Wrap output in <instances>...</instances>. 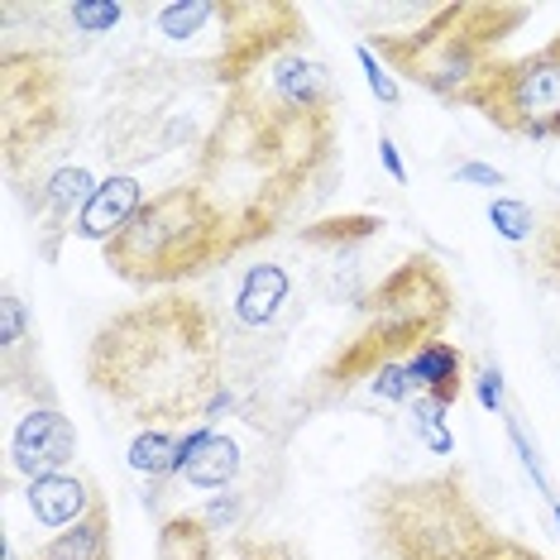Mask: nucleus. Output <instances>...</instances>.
I'll use <instances>...</instances> for the list:
<instances>
[{
    "label": "nucleus",
    "instance_id": "obj_1",
    "mask_svg": "<svg viewBox=\"0 0 560 560\" xmlns=\"http://www.w3.org/2000/svg\"><path fill=\"white\" fill-rule=\"evenodd\" d=\"M86 388L135 427L215 422L225 393V336L197 292H154L110 312L86 346Z\"/></svg>",
    "mask_w": 560,
    "mask_h": 560
},
{
    "label": "nucleus",
    "instance_id": "obj_2",
    "mask_svg": "<svg viewBox=\"0 0 560 560\" xmlns=\"http://www.w3.org/2000/svg\"><path fill=\"white\" fill-rule=\"evenodd\" d=\"M330 149L336 116H302L259 86H240L225 92L221 116L201 139L192 183L235 215L249 245H264L302 201L322 192Z\"/></svg>",
    "mask_w": 560,
    "mask_h": 560
},
{
    "label": "nucleus",
    "instance_id": "obj_3",
    "mask_svg": "<svg viewBox=\"0 0 560 560\" xmlns=\"http://www.w3.org/2000/svg\"><path fill=\"white\" fill-rule=\"evenodd\" d=\"M455 316V283L445 264L427 249L402 254L374 288L354 302V322L322 369L302 384L298 412H326L360 384H374L388 364H407L422 346L445 336Z\"/></svg>",
    "mask_w": 560,
    "mask_h": 560
},
{
    "label": "nucleus",
    "instance_id": "obj_4",
    "mask_svg": "<svg viewBox=\"0 0 560 560\" xmlns=\"http://www.w3.org/2000/svg\"><path fill=\"white\" fill-rule=\"evenodd\" d=\"M364 522L378 560H546L489 517L460 465L374 483Z\"/></svg>",
    "mask_w": 560,
    "mask_h": 560
},
{
    "label": "nucleus",
    "instance_id": "obj_5",
    "mask_svg": "<svg viewBox=\"0 0 560 560\" xmlns=\"http://www.w3.org/2000/svg\"><path fill=\"white\" fill-rule=\"evenodd\" d=\"M139 15L154 24L149 58L187 78H207L221 92L254 86V72L273 68L307 39V15L288 0H173L139 5Z\"/></svg>",
    "mask_w": 560,
    "mask_h": 560
},
{
    "label": "nucleus",
    "instance_id": "obj_6",
    "mask_svg": "<svg viewBox=\"0 0 560 560\" xmlns=\"http://www.w3.org/2000/svg\"><path fill=\"white\" fill-rule=\"evenodd\" d=\"M254 249L240 221L215 201L201 183H168L139 207L125 231L101 245L106 269L139 292H177L192 278L231 264L235 254Z\"/></svg>",
    "mask_w": 560,
    "mask_h": 560
},
{
    "label": "nucleus",
    "instance_id": "obj_7",
    "mask_svg": "<svg viewBox=\"0 0 560 560\" xmlns=\"http://www.w3.org/2000/svg\"><path fill=\"white\" fill-rule=\"evenodd\" d=\"M532 20L527 5H493V0H451L436 5L417 30L402 34H369V48L388 72L417 82L445 106H455L499 48Z\"/></svg>",
    "mask_w": 560,
    "mask_h": 560
},
{
    "label": "nucleus",
    "instance_id": "obj_8",
    "mask_svg": "<svg viewBox=\"0 0 560 560\" xmlns=\"http://www.w3.org/2000/svg\"><path fill=\"white\" fill-rule=\"evenodd\" d=\"M455 106L479 110L493 130L513 139H532V144L560 139V34L532 54L489 62Z\"/></svg>",
    "mask_w": 560,
    "mask_h": 560
},
{
    "label": "nucleus",
    "instance_id": "obj_9",
    "mask_svg": "<svg viewBox=\"0 0 560 560\" xmlns=\"http://www.w3.org/2000/svg\"><path fill=\"white\" fill-rule=\"evenodd\" d=\"M68 120V78L54 54H24L5 44L0 58V130H5V168L20 173L24 154L39 159L44 144Z\"/></svg>",
    "mask_w": 560,
    "mask_h": 560
},
{
    "label": "nucleus",
    "instance_id": "obj_10",
    "mask_svg": "<svg viewBox=\"0 0 560 560\" xmlns=\"http://www.w3.org/2000/svg\"><path fill=\"white\" fill-rule=\"evenodd\" d=\"M72 455H78V427L62 417L58 402L54 407L34 402L10 431V469H20L30 479L68 475Z\"/></svg>",
    "mask_w": 560,
    "mask_h": 560
},
{
    "label": "nucleus",
    "instance_id": "obj_11",
    "mask_svg": "<svg viewBox=\"0 0 560 560\" xmlns=\"http://www.w3.org/2000/svg\"><path fill=\"white\" fill-rule=\"evenodd\" d=\"M96 183H101V177H92L82 163H62L58 173L44 177L39 192H34L30 215H34V231H39V254H44L48 264L58 259L62 235L78 231V215H82L86 201H92Z\"/></svg>",
    "mask_w": 560,
    "mask_h": 560
},
{
    "label": "nucleus",
    "instance_id": "obj_12",
    "mask_svg": "<svg viewBox=\"0 0 560 560\" xmlns=\"http://www.w3.org/2000/svg\"><path fill=\"white\" fill-rule=\"evenodd\" d=\"M264 96L283 101V106L302 110V116H336V106H340V86L330 78V68L322 58H307L302 48H292V54L273 62Z\"/></svg>",
    "mask_w": 560,
    "mask_h": 560
},
{
    "label": "nucleus",
    "instance_id": "obj_13",
    "mask_svg": "<svg viewBox=\"0 0 560 560\" xmlns=\"http://www.w3.org/2000/svg\"><path fill=\"white\" fill-rule=\"evenodd\" d=\"M5 560H20V551H15V541H10V537H5ZM30 560H116V537H110V503H106V493L92 503V513H86L82 522L54 532V537H48Z\"/></svg>",
    "mask_w": 560,
    "mask_h": 560
},
{
    "label": "nucleus",
    "instance_id": "obj_14",
    "mask_svg": "<svg viewBox=\"0 0 560 560\" xmlns=\"http://www.w3.org/2000/svg\"><path fill=\"white\" fill-rule=\"evenodd\" d=\"M144 187H139V177L135 173H106L96 183V192L92 201L82 207L78 215V235L82 240H96V245H106L116 231H125V221L144 207Z\"/></svg>",
    "mask_w": 560,
    "mask_h": 560
},
{
    "label": "nucleus",
    "instance_id": "obj_15",
    "mask_svg": "<svg viewBox=\"0 0 560 560\" xmlns=\"http://www.w3.org/2000/svg\"><path fill=\"white\" fill-rule=\"evenodd\" d=\"M407 378H412V393L427 402H436L441 412L455 407V398L465 393V350L455 340H431L407 360Z\"/></svg>",
    "mask_w": 560,
    "mask_h": 560
},
{
    "label": "nucleus",
    "instance_id": "obj_16",
    "mask_svg": "<svg viewBox=\"0 0 560 560\" xmlns=\"http://www.w3.org/2000/svg\"><path fill=\"white\" fill-rule=\"evenodd\" d=\"M240 469V445L231 436H221L215 427H197L183 436L177 451V479L197 483V489H225Z\"/></svg>",
    "mask_w": 560,
    "mask_h": 560
},
{
    "label": "nucleus",
    "instance_id": "obj_17",
    "mask_svg": "<svg viewBox=\"0 0 560 560\" xmlns=\"http://www.w3.org/2000/svg\"><path fill=\"white\" fill-rule=\"evenodd\" d=\"M101 499L96 479L86 475H48V479H30V513L44 522V527H72L92 513V503Z\"/></svg>",
    "mask_w": 560,
    "mask_h": 560
},
{
    "label": "nucleus",
    "instance_id": "obj_18",
    "mask_svg": "<svg viewBox=\"0 0 560 560\" xmlns=\"http://www.w3.org/2000/svg\"><path fill=\"white\" fill-rule=\"evenodd\" d=\"M154 560H221V541L215 527L197 508L159 517V537H154Z\"/></svg>",
    "mask_w": 560,
    "mask_h": 560
},
{
    "label": "nucleus",
    "instance_id": "obj_19",
    "mask_svg": "<svg viewBox=\"0 0 560 560\" xmlns=\"http://www.w3.org/2000/svg\"><path fill=\"white\" fill-rule=\"evenodd\" d=\"M177 451H183V436L173 427H149L139 431L135 445H130V465L139 475H149V493L144 503L159 513V499L168 493V483L177 479Z\"/></svg>",
    "mask_w": 560,
    "mask_h": 560
},
{
    "label": "nucleus",
    "instance_id": "obj_20",
    "mask_svg": "<svg viewBox=\"0 0 560 560\" xmlns=\"http://www.w3.org/2000/svg\"><path fill=\"white\" fill-rule=\"evenodd\" d=\"M221 560H307V551L288 537H249V532H240L221 551Z\"/></svg>",
    "mask_w": 560,
    "mask_h": 560
},
{
    "label": "nucleus",
    "instance_id": "obj_21",
    "mask_svg": "<svg viewBox=\"0 0 560 560\" xmlns=\"http://www.w3.org/2000/svg\"><path fill=\"white\" fill-rule=\"evenodd\" d=\"M489 221H493V231H499L503 240H513V245L537 240V215H532V207L527 201H517V197H493L489 201Z\"/></svg>",
    "mask_w": 560,
    "mask_h": 560
},
{
    "label": "nucleus",
    "instance_id": "obj_22",
    "mask_svg": "<svg viewBox=\"0 0 560 560\" xmlns=\"http://www.w3.org/2000/svg\"><path fill=\"white\" fill-rule=\"evenodd\" d=\"M532 273H537L541 288L560 292V215L537 225V240H532Z\"/></svg>",
    "mask_w": 560,
    "mask_h": 560
},
{
    "label": "nucleus",
    "instance_id": "obj_23",
    "mask_svg": "<svg viewBox=\"0 0 560 560\" xmlns=\"http://www.w3.org/2000/svg\"><path fill=\"white\" fill-rule=\"evenodd\" d=\"M72 24H78L82 34H110L120 20H130V5H110V0H72L68 10H62Z\"/></svg>",
    "mask_w": 560,
    "mask_h": 560
},
{
    "label": "nucleus",
    "instance_id": "obj_24",
    "mask_svg": "<svg viewBox=\"0 0 560 560\" xmlns=\"http://www.w3.org/2000/svg\"><path fill=\"white\" fill-rule=\"evenodd\" d=\"M360 68H364V78H369V92L384 101V106H398V101H402L398 82H393V72L374 58V48H369V44H360Z\"/></svg>",
    "mask_w": 560,
    "mask_h": 560
},
{
    "label": "nucleus",
    "instance_id": "obj_25",
    "mask_svg": "<svg viewBox=\"0 0 560 560\" xmlns=\"http://www.w3.org/2000/svg\"><path fill=\"white\" fill-rule=\"evenodd\" d=\"M508 436H513L517 445V455H522V465L532 469V479L541 483V493H551V479H546V469H541V455H537V445H532L527 436H522V427H517V417H508Z\"/></svg>",
    "mask_w": 560,
    "mask_h": 560
},
{
    "label": "nucleus",
    "instance_id": "obj_26",
    "mask_svg": "<svg viewBox=\"0 0 560 560\" xmlns=\"http://www.w3.org/2000/svg\"><path fill=\"white\" fill-rule=\"evenodd\" d=\"M479 402L489 407V412H503V374H499V364L479 369Z\"/></svg>",
    "mask_w": 560,
    "mask_h": 560
},
{
    "label": "nucleus",
    "instance_id": "obj_27",
    "mask_svg": "<svg viewBox=\"0 0 560 560\" xmlns=\"http://www.w3.org/2000/svg\"><path fill=\"white\" fill-rule=\"evenodd\" d=\"M455 183H479V187H503V173L489 168V163H460L455 168Z\"/></svg>",
    "mask_w": 560,
    "mask_h": 560
},
{
    "label": "nucleus",
    "instance_id": "obj_28",
    "mask_svg": "<svg viewBox=\"0 0 560 560\" xmlns=\"http://www.w3.org/2000/svg\"><path fill=\"white\" fill-rule=\"evenodd\" d=\"M378 159H384V168H388L393 183H407V168H402L398 149H393V139H378Z\"/></svg>",
    "mask_w": 560,
    "mask_h": 560
},
{
    "label": "nucleus",
    "instance_id": "obj_29",
    "mask_svg": "<svg viewBox=\"0 0 560 560\" xmlns=\"http://www.w3.org/2000/svg\"><path fill=\"white\" fill-rule=\"evenodd\" d=\"M551 513H556V527H560V503H551Z\"/></svg>",
    "mask_w": 560,
    "mask_h": 560
}]
</instances>
